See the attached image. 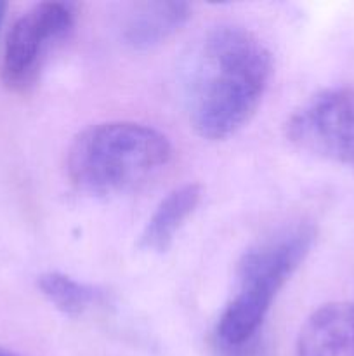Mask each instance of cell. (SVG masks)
I'll use <instances>...</instances> for the list:
<instances>
[{"mask_svg":"<svg viewBox=\"0 0 354 356\" xmlns=\"http://www.w3.org/2000/svg\"><path fill=\"white\" fill-rule=\"evenodd\" d=\"M0 356H21V355H16V353H12V351L6 350V348H0Z\"/></svg>","mask_w":354,"mask_h":356,"instance_id":"obj_12","label":"cell"},{"mask_svg":"<svg viewBox=\"0 0 354 356\" xmlns=\"http://www.w3.org/2000/svg\"><path fill=\"white\" fill-rule=\"evenodd\" d=\"M297 356H354V302H330L302 325Z\"/></svg>","mask_w":354,"mask_h":356,"instance_id":"obj_6","label":"cell"},{"mask_svg":"<svg viewBox=\"0 0 354 356\" xmlns=\"http://www.w3.org/2000/svg\"><path fill=\"white\" fill-rule=\"evenodd\" d=\"M38 289L52 306L68 316H82L104 301V292L59 271H49L38 278Z\"/></svg>","mask_w":354,"mask_h":356,"instance_id":"obj_9","label":"cell"},{"mask_svg":"<svg viewBox=\"0 0 354 356\" xmlns=\"http://www.w3.org/2000/svg\"><path fill=\"white\" fill-rule=\"evenodd\" d=\"M201 200L200 184H183L170 191L158 204L142 228L139 247L146 252L163 254L172 247L186 219L196 211Z\"/></svg>","mask_w":354,"mask_h":356,"instance_id":"obj_8","label":"cell"},{"mask_svg":"<svg viewBox=\"0 0 354 356\" xmlns=\"http://www.w3.org/2000/svg\"><path fill=\"white\" fill-rule=\"evenodd\" d=\"M210 344L215 356H267V344L262 334L242 344Z\"/></svg>","mask_w":354,"mask_h":356,"instance_id":"obj_10","label":"cell"},{"mask_svg":"<svg viewBox=\"0 0 354 356\" xmlns=\"http://www.w3.org/2000/svg\"><path fill=\"white\" fill-rule=\"evenodd\" d=\"M170 160V141L156 129L135 122H104L73 139L66 170L83 193L115 197L148 184Z\"/></svg>","mask_w":354,"mask_h":356,"instance_id":"obj_2","label":"cell"},{"mask_svg":"<svg viewBox=\"0 0 354 356\" xmlns=\"http://www.w3.org/2000/svg\"><path fill=\"white\" fill-rule=\"evenodd\" d=\"M6 10H7V3L0 2V26H2L3 23V17H6Z\"/></svg>","mask_w":354,"mask_h":356,"instance_id":"obj_11","label":"cell"},{"mask_svg":"<svg viewBox=\"0 0 354 356\" xmlns=\"http://www.w3.org/2000/svg\"><path fill=\"white\" fill-rule=\"evenodd\" d=\"M189 19V6L177 0L142 2L132 7L121 28L125 44L135 51L160 45L180 30Z\"/></svg>","mask_w":354,"mask_h":356,"instance_id":"obj_7","label":"cell"},{"mask_svg":"<svg viewBox=\"0 0 354 356\" xmlns=\"http://www.w3.org/2000/svg\"><path fill=\"white\" fill-rule=\"evenodd\" d=\"M271 73V52L255 33L229 24L208 30L180 66L189 124L210 141L233 136L255 113Z\"/></svg>","mask_w":354,"mask_h":356,"instance_id":"obj_1","label":"cell"},{"mask_svg":"<svg viewBox=\"0 0 354 356\" xmlns=\"http://www.w3.org/2000/svg\"><path fill=\"white\" fill-rule=\"evenodd\" d=\"M287 136L304 152L354 165V86L309 97L288 118Z\"/></svg>","mask_w":354,"mask_h":356,"instance_id":"obj_5","label":"cell"},{"mask_svg":"<svg viewBox=\"0 0 354 356\" xmlns=\"http://www.w3.org/2000/svg\"><path fill=\"white\" fill-rule=\"evenodd\" d=\"M76 23L71 2H40L10 26L2 58V80L10 90H28L40 76L52 52L68 38Z\"/></svg>","mask_w":354,"mask_h":356,"instance_id":"obj_4","label":"cell"},{"mask_svg":"<svg viewBox=\"0 0 354 356\" xmlns=\"http://www.w3.org/2000/svg\"><path fill=\"white\" fill-rule=\"evenodd\" d=\"M307 222L288 226L250 247L236 270L235 294L219 315L210 343L242 344L262 334L274 298L312 249Z\"/></svg>","mask_w":354,"mask_h":356,"instance_id":"obj_3","label":"cell"}]
</instances>
